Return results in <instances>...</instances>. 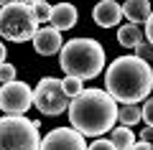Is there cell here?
<instances>
[{
    "mask_svg": "<svg viewBox=\"0 0 153 150\" xmlns=\"http://www.w3.org/2000/svg\"><path fill=\"white\" fill-rule=\"evenodd\" d=\"M110 143L117 150H130L133 145H135V135H133V130L128 127V125H123V127H115L112 132H110Z\"/></svg>",
    "mask_w": 153,
    "mask_h": 150,
    "instance_id": "obj_14",
    "label": "cell"
},
{
    "mask_svg": "<svg viewBox=\"0 0 153 150\" xmlns=\"http://www.w3.org/2000/svg\"><path fill=\"white\" fill-rule=\"evenodd\" d=\"M64 89H66V94L71 97V99H74L76 94H82V79H74V76H66L64 79Z\"/></svg>",
    "mask_w": 153,
    "mask_h": 150,
    "instance_id": "obj_17",
    "label": "cell"
},
{
    "mask_svg": "<svg viewBox=\"0 0 153 150\" xmlns=\"http://www.w3.org/2000/svg\"><path fill=\"white\" fill-rule=\"evenodd\" d=\"M41 122L23 115H5L0 120V150H41Z\"/></svg>",
    "mask_w": 153,
    "mask_h": 150,
    "instance_id": "obj_4",
    "label": "cell"
},
{
    "mask_svg": "<svg viewBox=\"0 0 153 150\" xmlns=\"http://www.w3.org/2000/svg\"><path fill=\"white\" fill-rule=\"evenodd\" d=\"M117 41H120V46H125V48H138L143 43V31L135 26V23H125V26L117 28Z\"/></svg>",
    "mask_w": 153,
    "mask_h": 150,
    "instance_id": "obj_13",
    "label": "cell"
},
{
    "mask_svg": "<svg viewBox=\"0 0 153 150\" xmlns=\"http://www.w3.org/2000/svg\"><path fill=\"white\" fill-rule=\"evenodd\" d=\"M23 3H26V5H31V8H33V5H36V3H38V0H23Z\"/></svg>",
    "mask_w": 153,
    "mask_h": 150,
    "instance_id": "obj_27",
    "label": "cell"
},
{
    "mask_svg": "<svg viewBox=\"0 0 153 150\" xmlns=\"http://www.w3.org/2000/svg\"><path fill=\"white\" fill-rule=\"evenodd\" d=\"M0 64H5V46H3V41H0Z\"/></svg>",
    "mask_w": 153,
    "mask_h": 150,
    "instance_id": "obj_25",
    "label": "cell"
},
{
    "mask_svg": "<svg viewBox=\"0 0 153 150\" xmlns=\"http://www.w3.org/2000/svg\"><path fill=\"white\" fill-rule=\"evenodd\" d=\"M105 89L123 104H138L148 99L153 89L151 64L140 56H117L105 71Z\"/></svg>",
    "mask_w": 153,
    "mask_h": 150,
    "instance_id": "obj_1",
    "label": "cell"
},
{
    "mask_svg": "<svg viewBox=\"0 0 153 150\" xmlns=\"http://www.w3.org/2000/svg\"><path fill=\"white\" fill-rule=\"evenodd\" d=\"M51 10H54V5H49L46 0H38L36 5H33V13H36L38 23H49L51 21Z\"/></svg>",
    "mask_w": 153,
    "mask_h": 150,
    "instance_id": "obj_16",
    "label": "cell"
},
{
    "mask_svg": "<svg viewBox=\"0 0 153 150\" xmlns=\"http://www.w3.org/2000/svg\"><path fill=\"white\" fill-rule=\"evenodd\" d=\"M36 33H38V21L31 5L18 0V3L0 8V36H5L8 41L16 43H26L33 41Z\"/></svg>",
    "mask_w": 153,
    "mask_h": 150,
    "instance_id": "obj_5",
    "label": "cell"
},
{
    "mask_svg": "<svg viewBox=\"0 0 153 150\" xmlns=\"http://www.w3.org/2000/svg\"><path fill=\"white\" fill-rule=\"evenodd\" d=\"M123 13H125L128 23H146L151 18V0H128L125 5H123Z\"/></svg>",
    "mask_w": 153,
    "mask_h": 150,
    "instance_id": "obj_12",
    "label": "cell"
},
{
    "mask_svg": "<svg viewBox=\"0 0 153 150\" xmlns=\"http://www.w3.org/2000/svg\"><path fill=\"white\" fill-rule=\"evenodd\" d=\"M146 38H148V43L153 46V13H151V18L146 21Z\"/></svg>",
    "mask_w": 153,
    "mask_h": 150,
    "instance_id": "obj_22",
    "label": "cell"
},
{
    "mask_svg": "<svg viewBox=\"0 0 153 150\" xmlns=\"http://www.w3.org/2000/svg\"><path fill=\"white\" fill-rule=\"evenodd\" d=\"M16 81V66L13 64H0V84Z\"/></svg>",
    "mask_w": 153,
    "mask_h": 150,
    "instance_id": "obj_18",
    "label": "cell"
},
{
    "mask_svg": "<svg viewBox=\"0 0 153 150\" xmlns=\"http://www.w3.org/2000/svg\"><path fill=\"white\" fill-rule=\"evenodd\" d=\"M33 104L44 115L56 117V115L69 109V94L64 89V79H54V76H44L33 89Z\"/></svg>",
    "mask_w": 153,
    "mask_h": 150,
    "instance_id": "obj_6",
    "label": "cell"
},
{
    "mask_svg": "<svg viewBox=\"0 0 153 150\" xmlns=\"http://www.w3.org/2000/svg\"><path fill=\"white\" fill-rule=\"evenodd\" d=\"M135 56H140V59L151 61V59H153V46H151V43H148V41H143L140 46L135 48Z\"/></svg>",
    "mask_w": 153,
    "mask_h": 150,
    "instance_id": "obj_19",
    "label": "cell"
},
{
    "mask_svg": "<svg viewBox=\"0 0 153 150\" xmlns=\"http://www.w3.org/2000/svg\"><path fill=\"white\" fill-rule=\"evenodd\" d=\"M0 86H3V84H0Z\"/></svg>",
    "mask_w": 153,
    "mask_h": 150,
    "instance_id": "obj_28",
    "label": "cell"
},
{
    "mask_svg": "<svg viewBox=\"0 0 153 150\" xmlns=\"http://www.w3.org/2000/svg\"><path fill=\"white\" fill-rule=\"evenodd\" d=\"M76 21H79V13H76V8L71 5V3H59V5H54V10H51V26L59 28V31L74 28Z\"/></svg>",
    "mask_w": 153,
    "mask_h": 150,
    "instance_id": "obj_11",
    "label": "cell"
},
{
    "mask_svg": "<svg viewBox=\"0 0 153 150\" xmlns=\"http://www.w3.org/2000/svg\"><path fill=\"white\" fill-rule=\"evenodd\" d=\"M140 137H143V140H151V137H153V127L143 130V132H140Z\"/></svg>",
    "mask_w": 153,
    "mask_h": 150,
    "instance_id": "obj_24",
    "label": "cell"
},
{
    "mask_svg": "<svg viewBox=\"0 0 153 150\" xmlns=\"http://www.w3.org/2000/svg\"><path fill=\"white\" fill-rule=\"evenodd\" d=\"M10 3H18V0H0V5H10Z\"/></svg>",
    "mask_w": 153,
    "mask_h": 150,
    "instance_id": "obj_26",
    "label": "cell"
},
{
    "mask_svg": "<svg viewBox=\"0 0 153 150\" xmlns=\"http://www.w3.org/2000/svg\"><path fill=\"white\" fill-rule=\"evenodd\" d=\"M87 150H117V148H115V145L110 143V140H94V143L89 145Z\"/></svg>",
    "mask_w": 153,
    "mask_h": 150,
    "instance_id": "obj_21",
    "label": "cell"
},
{
    "mask_svg": "<svg viewBox=\"0 0 153 150\" xmlns=\"http://www.w3.org/2000/svg\"><path fill=\"white\" fill-rule=\"evenodd\" d=\"M130 150H153V145H151V140H140V143H135Z\"/></svg>",
    "mask_w": 153,
    "mask_h": 150,
    "instance_id": "obj_23",
    "label": "cell"
},
{
    "mask_svg": "<svg viewBox=\"0 0 153 150\" xmlns=\"http://www.w3.org/2000/svg\"><path fill=\"white\" fill-rule=\"evenodd\" d=\"M41 150H87V143L79 130L56 127L41 140Z\"/></svg>",
    "mask_w": 153,
    "mask_h": 150,
    "instance_id": "obj_8",
    "label": "cell"
},
{
    "mask_svg": "<svg viewBox=\"0 0 153 150\" xmlns=\"http://www.w3.org/2000/svg\"><path fill=\"white\" fill-rule=\"evenodd\" d=\"M61 71L74 79H94L105 69V48L94 38H71L59 54Z\"/></svg>",
    "mask_w": 153,
    "mask_h": 150,
    "instance_id": "obj_3",
    "label": "cell"
},
{
    "mask_svg": "<svg viewBox=\"0 0 153 150\" xmlns=\"http://www.w3.org/2000/svg\"><path fill=\"white\" fill-rule=\"evenodd\" d=\"M33 48H36L41 56H51L56 54V51H61L64 48V43H61V31L59 28H38V33L33 36Z\"/></svg>",
    "mask_w": 153,
    "mask_h": 150,
    "instance_id": "obj_10",
    "label": "cell"
},
{
    "mask_svg": "<svg viewBox=\"0 0 153 150\" xmlns=\"http://www.w3.org/2000/svg\"><path fill=\"white\" fill-rule=\"evenodd\" d=\"M117 120H120L123 125H138L143 120V107H138V104H123L120 112H117Z\"/></svg>",
    "mask_w": 153,
    "mask_h": 150,
    "instance_id": "obj_15",
    "label": "cell"
},
{
    "mask_svg": "<svg viewBox=\"0 0 153 150\" xmlns=\"http://www.w3.org/2000/svg\"><path fill=\"white\" fill-rule=\"evenodd\" d=\"M117 99L110 94L107 89H84L82 94H76L69 102V122L74 130L82 135H92L100 137L107 130H112L115 120H117Z\"/></svg>",
    "mask_w": 153,
    "mask_h": 150,
    "instance_id": "obj_2",
    "label": "cell"
},
{
    "mask_svg": "<svg viewBox=\"0 0 153 150\" xmlns=\"http://www.w3.org/2000/svg\"><path fill=\"white\" fill-rule=\"evenodd\" d=\"M143 120H146L148 127H153V97H148L146 104H143Z\"/></svg>",
    "mask_w": 153,
    "mask_h": 150,
    "instance_id": "obj_20",
    "label": "cell"
},
{
    "mask_svg": "<svg viewBox=\"0 0 153 150\" xmlns=\"http://www.w3.org/2000/svg\"><path fill=\"white\" fill-rule=\"evenodd\" d=\"M123 5H117L115 0H100L97 5H94V10H92V21L97 23V26H102V28H112V26H117V23L123 21Z\"/></svg>",
    "mask_w": 153,
    "mask_h": 150,
    "instance_id": "obj_9",
    "label": "cell"
},
{
    "mask_svg": "<svg viewBox=\"0 0 153 150\" xmlns=\"http://www.w3.org/2000/svg\"><path fill=\"white\" fill-rule=\"evenodd\" d=\"M33 104V92L23 81H10L0 86V109L5 115H26Z\"/></svg>",
    "mask_w": 153,
    "mask_h": 150,
    "instance_id": "obj_7",
    "label": "cell"
}]
</instances>
